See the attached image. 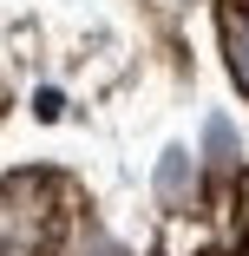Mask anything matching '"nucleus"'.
Instances as JSON below:
<instances>
[{
    "label": "nucleus",
    "mask_w": 249,
    "mask_h": 256,
    "mask_svg": "<svg viewBox=\"0 0 249 256\" xmlns=\"http://www.w3.org/2000/svg\"><path fill=\"white\" fill-rule=\"evenodd\" d=\"M53 178H13L0 184V256H33L53 236Z\"/></svg>",
    "instance_id": "obj_1"
},
{
    "label": "nucleus",
    "mask_w": 249,
    "mask_h": 256,
    "mask_svg": "<svg viewBox=\"0 0 249 256\" xmlns=\"http://www.w3.org/2000/svg\"><path fill=\"white\" fill-rule=\"evenodd\" d=\"M217 33H223L230 79L249 92V0H223V14H217Z\"/></svg>",
    "instance_id": "obj_2"
}]
</instances>
